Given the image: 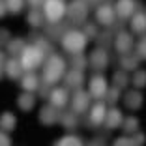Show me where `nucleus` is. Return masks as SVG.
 I'll return each mask as SVG.
<instances>
[{
  "mask_svg": "<svg viewBox=\"0 0 146 146\" xmlns=\"http://www.w3.org/2000/svg\"><path fill=\"white\" fill-rule=\"evenodd\" d=\"M131 30L135 34H144L146 32V13H133L131 15Z\"/></svg>",
  "mask_w": 146,
  "mask_h": 146,
  "instance_id": "20",
  "label": "nucleus"
},
{
  "mask_svg": "<svg viewBox=\"0 0 146 146\" xmlns=\"http://www.w3.org/2000/svg\"><path fill=\"white\" fill-rule=\"evenodd\" d=\"M82 34H84L86 38H96V36H98V28H96L94 25H86Z\"/></svg>",
  "mask_w": 146,
  "mask_h": 146,
  "instance_id": "39",
  "label": "nucleus"
},
{
  "mask_svg": "<svg viewBox=\"0 0 146 146\" xmlns=\"http://www.w3.org/2000/svg\"><path fill=\"white\" fill-rule=\"evenodd\" d=\"M135 9H137V0H118L116 8H114V13H116V17L127 19L135 13Z\"/></svg>",
  "mask_w": 146,
  "mask_h": 146,
  "instance_id": "10",
  "label": "nucleus"
},
{
  "mask_svg": "<svg viewBox=\"0 0 146 146\" xmlns=\"http://www.w3.org/2000/svg\"><path fill=\"white\" fill-rule=\"evenodd\" d=\"M120 66L124 71H135L139 68V56L137 54H122L120 58Z\"/></svg>",
  "mask_w": 146,
  "mask_h": 146,
  "instance_id": "22",
  "label": "nucleus"
},
{
  "mask_svg": "<svg viewBox=\"0 0 146 146\" xmlns=\"http://www.w3.org/2000/svg\"><path fill=\"white\" fill-rule=\"evenodd\" d=\"M105 92H107V81H105L103 75H94L88 82V94L90 98L101 99L105 98Z\"/></svg>",
  "mask_w": 146,
  "mask_h": 146,
  "instance_id": "6",
  "label": "nucleus"
},
{
  "mask_svg": "<svg viewBox=\"0 0 146 146\" xmlns=\"http://www.w3.org/2000/svg\"><path fill=\"white\" fill-rule=\"evenodd\" d=\"M6 2V9L9 13H21L25 8V0H4Z\"/></svg>",
  "mask_w": 146,
  "mask_h": 146,
  "instance_id": "32",
  "label": "nucleus"
},
{
  "mask_svg": "<svg viewBox=\"0 0 146 146\" xmlns=\"http://www.w3.org/2000/svg\"><path fill=\"white\" fill-rule=\"evenodd\" d=\"M17 105H19L21 111H26V112L32 111L34 105H36V96L32 94V92H23V94L17 98Z\"/></svg>",
  "mask_w": 146,
  "mask_h": 146,
  "instance_id": "21",
  "label": "nucleus"
},
{
  "mask_svg": "<svg viewBox=\"0 0 146 146\" xmlns=\"http://www.w3.org/2000/svg\"><path fill=\"white\" fill-rule=\"evenodd\" d=\"M66 15L69 17L71 23L81 25V23H84L86 17H88V6H86L84 0H71V2L66 6Z\"/></svg>",
  "mask_w": 146,
  "mask_h": 146,
  "instance_id": "5",
  "label": "nucleus"
},
{
  "mask_svg": "<svg viewBox=\"0 0 146 146\" xmlns=\"http://www.w3.org/2000/svg\"><path fill=\"white\" fill-rule=\"evenodd\" d=\"M131 82H133L135 88H144L146 86V69H135Z\"/></svg>",
  "mask_w": 146,
  "mask_h": 146,
  "instance_id": "27",
  "label": "nucleus"
},
{
  "mask_svg": "<svg viewBox=\"0 0 146 146\" xmlns=\"http://www.w3.org/2000/svg\"><path fill=\"white\" fill-rule=\"evenodd\" d=\"M122 127H124V133H135V131H139V120L135 116L124 118L122 120Z\"/></svg>",
  "mask_w": 146,
  "mask_h": 146,
  "instance_id": "28",
  "label": "nucleus"
},
{
  "mask_svg": "<svg viewBox=\"0 0 146 146\" xmlns=\"http://www.w3.org/2000/svg\"><path fill=\"white\" fill-rule=\"evenodd\" d=\"M131 141H133V144H135V146H144V142H146V135H144V133H139V131H135V133H133V139H131Z\"/></svg>",
  "mask_w": 146,
  "mask_h": 146,
  "instance_id": "36",
  "label": "nucleus"
},
{
  "mask_svg": "<svg viewBox=\"0 0 146 146\" xmlns=\"http://www.w3.org/2000/svg\"><path fill=\"white\" fill-rule=\"evenodd\" d=\"M71 66H73V69L82 71V69L88 66V58L82 56V52H77V54H73V58H71Z\"/></svg>",
  "mask_w": 146,
  "mask_h": 146,
  "instance_id": "31",
  "label": "nucleus"
},
{
  "mask_svg": "<svg viewBox=\"0 0 146 146\" xmlns=\"http://www.w3.org/2000/svg\"><path fill=\"white\" fill-rule=\"evenodd\" d=\"M6 11H8V9H6V2H4V0H0V17H4Z\"/></svg>",
  "mask_w": 146,
  "mask_h": 146,
  "instance_id": "43",
  "label": "nucleus"
},
{
  "mask_svg": "<svg viewBox=\"0 0 146 146\" xmlns=\"http://www.w3.org/2000/svg\"><path fill=\"white\" fill-rule=\"evenodd\" d=\"M41 8H43L41 13H43V17H45V21H49L51 25H56L66 13L64 0H45Z\"/></svg>",
  "mask_w": 146,
  "mask_h": 146,
  "instance_id": "4",
  "label": "nucleus"
},
{
  "mask_svg": "<svg viewBox=\"0 0 146 146\" xmlns=\"http://www.w3.org/2000/svg\"><path fill=\"white\" fill-rule=\"evenodd\" d=\"M135 51H137V56H139V58L146 60V36H142V38H141V41L137 43Z\"/></svg>",
  "mask_w": 146,
  "mask_h": 146,
  "instance_id": "34",
  "label": "nucleus"
},
{
  "mask_svg": "<svg viewBox=\"0 0 146 146\" xmlns=\"http://www.w3.org/2000/svg\"><path fill=\"white\" fill-rule=\"evenodd\" d=\"M86 43H88V38L81 30H69L66 36H62V47H64V51L71 52V54L82 52Z\"/></svg>",
  "mask_w": 146,
  "mask_h": 146,
  "instance_id": "3",
  "label": "nucleus"
},
{
  "mask_svg": "<svg viewBox=\"0 0 146 146\" xmlns=\"http://www.w3.org/2000/svg\"><path fill=\"white\" fill-rule=\"evenodd\" d=\"M43 60H45V52L36 45H26L21 51V58H19L25 71H34L36 68L43 64Z\"/></svg>",
  "mask_w": 146,
  "mask_h": 146,
  "instance_id": "2",
  "label": "nucleus"
},
{
  "mask_svg": "<svg viewBox=\"0 0 146 146\" xmlns=\"http://www.w3.org/2000/svg\"><path fill=\"white\" fill-rule=\"evenodd\" d=\"M124 103L127 109L131 111H139L142 107V94L139 92V88H133V90H127L124 96Z\"/></svg>",
  "mask_w": 146,
  "mask_h": 146,
  "instance_id": "13",
  "label": "nucleus"
},
{
  "mask_svg": "<svg viewBox=\"0 0 146 146\" xmlns=\"http://www.w3.org/2000/svg\"><path fill=\"white\" fill-rule=\"evenodd\" d=\"M64 82H66V88H75V90H79V88L84 84V75H82V71H79V69H71V71L66 73Z\"/></svg>",
  "mask_w": 146,
  "mask_h": 146,
  "instance_id": "14",
  "label": "nucleus"
},
{
  "mask_svg": "<svg viewBox=\"0 0 146 146\" xmlns=\"http://www.w3.org/2000/svg\"><path fill=\"white\" fill-rule=\"evenodd\" d=\"M43 82L45 84H56L64 77V69H66V60L60 54H51L47 60H43Z\"/></svg>",
  "mask_w": 146,
  "mask_h": 146,
  "instance_id": "1",
  "label": "nucleus"
},
{
  "mask_svg": "<svg viewBox=\"0 0 146 146\" xmlns=\"http://www.w3.org/2000/svg\"><path fill=\"white\" fill-rule=\"evenodd\" d=\"M129 84V79L127 75H125V71L122 69V71H116L114 75H112V86H116V88H125V86Z\"/></svg>",
  "mask_w": 146,
  "mask_h": 146,
  "instance_id": "26",
  "label": "nucleus"
},
{
  "mask_svg": "<svg viewBox=\"0 0 146 146\" xmlns=\"http://www.w3.org/2000/svg\"><path fill=\"white\" fill-rule=\"evenodd\" d=\"M105 96H107V101H109V103L114 105L116 101H118V98H120V88H116V86H112V88H107Z\"/></svg>",
  "mask_w": 146,
  "mask_h": 146,
  "instance_id": "33",
  "label": "nucleus"
},
{
  "mask_svg": "<svg viewBox=\"0 0 146 146\" xmlns=\"http://www.w3.org/2000/svg\"><path fill=\"white\" fill-rule=\"evenodd\" d=\"M6 47H8V54H11V56H17V54H21V51L26 47V45H25V39H21V38H15V39H9Z\"/></svg>",
  "mask_w": 146,
  "mask_h": 146,
  "instance_id": "24",
  "label": "nucleus"
},
{
  "mask_svg": "<svg viewBox=\"0 0 146 146\" xmlns=\"http://www.w3.org/2000/svg\"><path fill=\"white\" fill-rule=\"evenodd\" d=\"M68 101H69V96H68V90H66V88H54V90L51 92V96H49V103L54 105L56 109L66 107Z\"/></svg>",
  "mask_w": 146,
  "mask_h": 146,
  "instance_id": "15",
  "label": "nucleus"
},
{
  "mask_svg": "<svg viewBox=\"0 0 146 146\" xmlns=\"http://www.w3.org/2000/svg\"><path fill=\"white\" fill-rule=\"evenodd\" d=\"M21 86L25 92H34L39 86V79L34 71H26L25 75H21Z\"/></svg>",
  "mask_w": 146,
  "mask_h": 146,
  "instance_id": "18",
  "label": "nucleus"
},
{
  "mask_svg": "<svg viewBox=\"0 0 146 146\" xmlns=\"http://www.w3.org/2000/svg\"><path fill=\"white\" fill-rule=\"evenodd\" d=\"M114 47H116V51L120 52V54H127V52H131V49L135 47L131 34H127V32H120V34L116 36V39H114Z\"/></svg>",
  "mask_w": 146,
  "mask_h": 146,
  "instance_id": "12",
  "label": "nucleus"
},
{
  "mask_svg": "<svg viewBox=\"0 0 146 146\" xmlns=\"http://www.w3.org/2000/svg\"><path fill=\"white\" fill-rule=\"evenodd\" d=\"M26 21H28V25H32V26H41L43 21H45V17H43V13H41V11H38L36 8H32V11L28 13Z\"/></svg>",
  "mask_w": 146,
  "mask_h": 146,
  "instance_id": "29",
  "label": "nucleus"
},
{
  "mask_svg": "<svg viewBox=\"0 0 146 146\" xmlns=\"http://www.w3.org/2000/svg\"><path fill=\"white\" fill-rule=\"evenodd\" d=\"M0 146H11V139L8 137L6 131H0Z\"/></svg>",
  "mask_w": 146,
  "mask_h": 146,
  "instance_id": "40",
  "label": "nucleus"
},
{
  "mask_svg": "<svg viewBox=\"0 0 146 146\" xmlns=\"http://www.w3.org/2000/svg\"><path fill=\"white\" fill-rule=\"evenodd\" d=\"M4 64H6V56H4V52L0 51V79L4 75Z\"/></svg>",
  "mask_w": 146,
  "mask_h": 146,
  "instance_id": "41",
  "label": "nucleus"
},
{
  "mask_svg": "<svg viewBox=\"0 0 146 146\" xmlns=\"http://www.w3.org/2000/svg\"><path fill=\"white\" fill-rule=\"evenodd\" d=\"M58 118H60V114H58V109L54 107V105H43L41 111H39V122H41L43 125H52L58 122Z\"/></svg>",
  "mask_w": 146,
  "mask_h": 146,
  "instance_id": "11",
  "label": "nucleus"
},
{
  "mask_svg": "<svg viewBox=\"0 0 146 146\" xmlns=\"http://www.w3.org/2000/svg\"><path fill=\"white\" fill-rule=\"evenodd\" d=\"M26 2H28L32 8H39V6H43V2H45V0H26Z\"/></svg>",
  "mask_w": 146,
  "mask_h": 146,
  "instance_id": "42",
  "label": "nucleus"
},
{
  "mask_svg": "<svg viewBox=\"0 0 146 146\" xmlns=\"http://www.w3.org/2000/svg\"><path fill=\"white\" fill-rule=\"evenodd\" d=\"M36 47H39L43 52H51L52 51V45L49 41H45V39H36V43H34Z\"/></svg>",
  "mask_w": 146,
  "mask_h": 146,
  "instance_id": "35",
  "label": "nucleus"
},
{
  "mask_svg": "<svg viewBox=\"0 0 146 146\" xmlns=\"http://www.w3.org/2000/svg\"><path fill=\"white\" fill-rule=\"evenodd\" d=\"M88 107H90V94H86V92H82L81 88H79L71 98L73 112H75V114H82V112L88 111Z\"/></svg>",
  "mask_w": 146,
  "mask_h": 146,
  "instance_id": "7",
  "label": "nucleus"
},
{
  "mask_svg": "<svg viewBox=\"0 0 146 146\" xmlns=\"http://www.w3.org/2000/svg\"><path fill=\"white\" fill-rule=\"evenodd\" d=\"M96 17H98V23L103 26H111L112 23L116 21V13H114V8L109 4H103L99 6L98 11H96Z\"/></svg>",
  "mask_w": 146,
  "mask_h": 146,
  "instance_id": "9",
  "label": "nucleus"
},
{
  "mask_svg": "<svg viewBox=\"0 0 146 146\" xmlns=\"http://www.w3.org/2000/svg\"><path fill=\"white\" fill-rule=\"evenodd\" d=\"M9 30H6V28H0V47H6L9 41Z\"/></svg>",
  "mask_w": 146,
  "mask_h": 146,
  "instance_id": "37",
  "label": "nucleus"
},
{
  "mask_svg": "<svg viewBox=\"0 0 146 146\" xmlns=\"http://www.w3.org/2000/svg\"><path fill=\"white\" fill-rule=\"evenodd\" d=\"M54 146H82V141L77 135H66V137H62Z\"/></svg>",
  "mask_w": 146,
  "mask_h": 146,
  "instance_id": "30",
  "label": "nucleus"
},
{
  "mask_svg": "<svg viewBox=\"0 0 146 146\" xmlns=\"http://www.w3.org/2000/svg\"><path fill=\"white\" fill-rule=\"evenodd\" d=\"M4 71H6V75H8L9 79H19L23 75V66H21V62H19V58H15V56H11L9 60H6V64H4Z\"/></svg>",
  "mask_w": 146,
  "mask_h": 146,
  "instance_id": "16",
  "label": "nucleus"
},
{
  "mask_svg": "<svg viewBox=\"0 0 146 146\" xmlns=\"http://www.w3.org/2000/svg\"><path fill=\"white\" fill-rule=\"evenodd\" d=\"M105 112H107V105H105V103H101V101L94 103V107H92V111H90V122H92L94 125L103 124Z\"/></svg>",
  "mask_w": 146,
  "mask_h": 146,
  "instance_id": "19",
  "label": "nucleus"
},
{
  "mask_svg": "<svg viewBox=\"0 0 146 146\" xmlns=\"http://www.w3.org/2000/svg\"><path fill=\"white\" fill-rule=\"evenodd\" d=\"M122 120H124L122 112L118 111V109H111V111L105 112L103 124L107 125V129H116V127H120V125H122Z\"/></svg>",
  "mask_w": 146,
  "mask_h": 146,
  "instance_id": "17",
  "label": "nucleus"
},
{
  "mask_svg": "<svg viewBox=\"0 0 146 146\" xmlns=\"http://www.w3.org/2000/svg\"><path fill=\"white\" fill-rule=\"evenodd\" d=\"M15 122H17V118H15V114H11V112H4V114L0 116V129L2 131H13L15 129Z\"/></svg>",
  "mask_w": 146,
  "mask_h": 146,
  "instance_id": "23",
  "label": "nucleus"
},
{
  "mask_svg": "<svg viewBox=\"0 0 146 146\" xmlns=\"http://www.w3.org/2000/svg\"><path fill=\"white\" fill-rule=\"evenodd\" d=\"M112 146H135V144H133V141H131L129 137H118Z\"/></svg>",
  "mask_w": 146,
  "mask_h": 146,
  "instance_id": "38",
  "label": "nucleus"
},
{
  "mask_svg": "<svg viewBox=\"0 0 146 146\" xmlns=\"http://www.w3.org/2000/svg\"><path fill=\"white\" fill-rule=\"evenodd\" d=\"M88 64L96 69V71H103L105 68L109 66V54L103 47H98L92 51L90 58H88Z\"/></svg>",
  "mask_w": 146,
  "mask_h": 146,
  "instance_id": "8",
  "label": "nucleus"
},
{
  "mask_svg": "<svg viewBox=\"0 0 146 146\" xmlns=\"http://www.w3.org/2000/svg\"><path fill=\"white\" fill-rule=\"evenodd\" d=\"M58 120H60L62 125H64V129L73 131V129L77 127V116H75V112H64V114H62Z\"/></svg>",
  "mask_w": 146,
  "mask_h": 146,
  "instance_id": "25",
  "label": "nucleus"
}]
</instances>
